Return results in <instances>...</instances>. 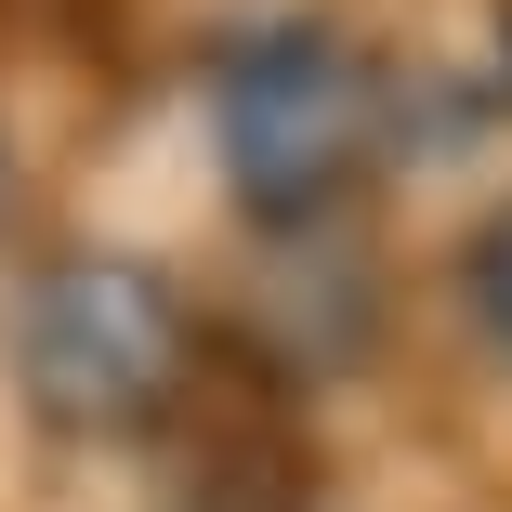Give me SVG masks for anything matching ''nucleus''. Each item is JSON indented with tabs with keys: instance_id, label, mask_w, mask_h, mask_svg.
I'll use <instances>...</instances> for the list:
<instances>
[{
	"instance_id": "f257e3e1",
	"label": "nucleus",
	"mask_w": 512,
	"mask_h": 512,
	"mask_svg": "<svg viewBox=\"0 0 512 512\" xmlns=\"http://www.w3.org/2000/svg\"><path fill=\"white\" fill-rule=\"evenodd\" d=\"M184 381V316L171 289L132 276V263H66L27 316V394L53 421H145V407Z\"/></svg>"
},
{
	"instance_id": "f03ea898",
	"label": "nucleus",
	"mask_w": 512,
	"mask_h": 512,
	"mask_svg": "<svg viewBox=\"0 0 512 512\" xmlns=\"http://www.w3.org/2000/svg\"><path fill=\"white\" fill-rule=\"evenodd\" d=\"M224 132H237V184L263 211H316V197L368 158V66H342L316 27L263 40L237 79H224Z\"/></svg>"
},
{
	"instance_id": "7ed1b4c3",
	"label": "nucleus",
	"mask_w": 512,
	"mask_h": 512,
	"mask_svg": "<svg viewBox=\"0 0 512 512\" xmlns=\"http://www.w3.org/2000/svg\"><path fill=\"white\" fill-rule=\"evenodd\" d=\"M473 302H486V329L512 342V224H499V237L473 250Z\"/></svg>"
}]
</instances>
